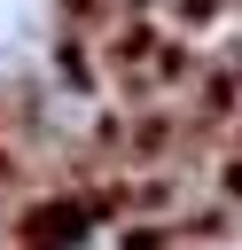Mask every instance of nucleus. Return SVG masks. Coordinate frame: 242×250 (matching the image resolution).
Masks as SVG:
<instances>
[{
    "label": "nucleus",
    "instance_id": "nucleus-1",
    "mask_svg": "<svg viewBox=\"0 0 242 250\" xmlns=\"http://www.w3.org/2000/svg\"><path fill=\"white\" fill-rule=\"evenodd\" d=\"M211 203H242V148H226L211 164Z\"/></svg>",
    "mask_w": 242,
    "mask_h": 250
}]
</instances>
